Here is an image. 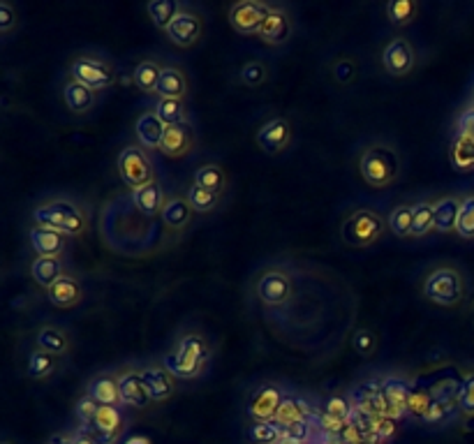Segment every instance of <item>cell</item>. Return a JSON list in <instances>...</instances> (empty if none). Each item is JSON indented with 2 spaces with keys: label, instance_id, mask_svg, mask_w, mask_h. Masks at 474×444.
<instances>
[{
  "label": "cell",
  "instance_id": "7a4b0ae2",
  "mask_svg": "<svg viewBox=\"0 0 474 444\" xmlns=\"http://www.w3.org/2000/svg\"><path fill=\"white\" fill-rule=\"evenodd\" d=\"M211 345L204 333L188 331L176 340L172 352L164 357V368L176 380H197L206 373L211 361Z\"/></svg>",
  "mask_w": 474,
  "mask_h": 444
},
{
  "label": "cell",
  "instance_id": "8d00e7d4",
  "mask_svg": "<svg viewBox=\"0 0 474 444\" xmlns=\"http://www.w3.org/2000/svg\"><path fill=\"white\" fill-rule=\"evenodd\" d=\"M435 232V211H433V202L430 200H421L414 202V220H412V232L410 236L419 239V236H426Z\"/></svg>",
  "mask_w": 474,
  "mask_h": 444
},
{
  "label": "cell",
  "instance_id": "4316f807",
  "mask_svg": "<svg viewBox=\"0 0 474 444\" xmlns=\"http://www.w3.org/2000/svg\"><path fill=\"white\" fill-rule=\"evenodd\" d=\"M317 414L320 412H315L308 400L299 399V396H285L281 409H278L276 424L285 429V426L299 424V421H317Z\"/></svg>",
  "mask_w": 474,
  "mask_h": 444
},
{
  "label": "cell",
  "instance_id": "7dc6e473",
  "mask_svg": "<svg viewBox=\"0 0 474 444\" xmlns=\"http://www.w3.org/2000/svg\"><path fill=\"white\" fill-rule=\"evenodd\" d=\"M324 412L350 424V417H352V412H354V405H352V400L347 399V396L336 393V396H331V399L327 400V405H324Z\"/></svg>",
  "mask_w": 474,
  "mask_h": 444
},
{
  "label": "cell",
  "instance_id": "b9f144b4",
  "mask_svg": "<svg viewBox=\"0 0 474 444\" xmlns=\"http://www.w3.org/2000/svg\"><path fill=\"white\" fill-rule=\"evenodd\" d=\"M456 234L465 241H474V192H468L460 197V215Z\"/></svg>",
  "mask_w": 474,
  "mask_h": 444
},
{
  "label": "cell",
  "instance_id": "f6af8a7d",
  "mask_svg": "<svg viewBox=\"0 0 474 444\" xmlns=\"http://www.w3.org/2000/svg\"><path fill=\"white\" fill-rule=\"evenodd\" d=\"M430 405H433V399H430V393L426 389H419V387H410V396H408V414L412 417L423 419L429 417L430 412Z\"/></svg>",
  "mask_w": 474,
  "mask_h": 444
},
{
  "label": "cell",
  "instance_id": "f907efd6",
  "mask_svg": "<svg viewBox=\"0 0 474 444\" xmlns=\"http://www.w3.org/2000/svg\"><path fill=\"white\" fill-rule=\"evenodd\" d=\"M456 137L474 139V104L463 109L459 118H456Z\"/></svg>",
  "mask_w": 474,
  "mask_h": 444
},
{
  "label": "cell",
  "instance_id": "5bb4252c",
  "mask_svg": "<svg viewBox=\"0 0 474 444\" xmlns=\"http://www.w3.org/2000/svg\"><path fill=\"white\" fill-rule=\"evenodd\" d=\"M291 33H294V24H291V16L287 15L285 7L281 5H271L269 15H266L264 26L260 31V40L264 44L271 46H282L290 42Z\"/></svg>",
  "mask_w": 474,
  "mask_h": 444
},
{
  "label": "cell",
  "instance_id": "83f0119b",
  "mask_svg": "<svg viewBox=\"0 0 474 444\" xmlns=\"http://www.w3.org/2000/svg\"><path fill=\"white\" fill-rule=\"evenodd\" d=\"M88 396L95 400L97 405H112V408H121V389H118L116 375L103 373L97 375L91 384H88Z\"/></svg>",
  "mask_w": 474,
  "mask_h": 444
},
{
  "label": "cell",
  "instance_id": "d590c367",
  "mask_svg": "<svg viewBox=\"0 0 474 444\" xmlns=\"http://www.w3.org/2000/svg\"><path fill=\"white\" fill-rule=\"evenodd\" d=\"M153 112L158 113V118L164 123V125H176V123L190 121V113H188V107H185V100L155 97Z\"/></svg>",
  "mask_w": 474,
  "mask_h": 444
},
{
  "label": "cell",
  "instance_id": "8992f818",
  "mask_svg": "<svg viewBox=\"0 0 474 444\" xmlns=\"http://www.w3.org/2000/svg\"><path fill=\"white\" fill-rule=\"evenodd\" d=\"M70 79L103 93L116 84V67L100 54H77L70 63Z\"/></svg>",
  "mask_w": 474,
  "mask_h": 444
},
{
  "label": "cell",
  "instance_id": "f35d334b",
  "mask_svg": "<svg viewBox=\"0 0 474 444\" xmlns=\"http://www.w3.org/2000/svg\"><path fill=\"white\" fill-rule=\"evenodd\" d=\"M384 12H387L389 24H393V26H408V24H412L417 19L419 5L414 0H393Z\"/></svg>",
  "mask_w": 474,
  "mask_h": 444
},
{
  "label": "cell",
  "instance_id": "5b68a950",
  "mask_svg": "<svg viewBox=\"0 0 474 444\" xmlns=\"http://www.w3.org/2000/svg\"><path fill=\"white\" fill-rule=\"evenodd\" d=\"M389 230V222L380 211L375 209H357L342 220L341 236L352 248H370L378 243Z\"/></svg>",
  "mask_w": 474,
  "mask_h": 444
},
{
  "label": "cell",
  "instance_id": "d4e9b609",
  "mask_svg": "<svg viewBox=\"0 0 474 444\" xmlns=\"http://www.w3.org/2000/svg\"><path fill=\"white\" fill-rule=\"evenodd\" d=\"M97 95H100V93L84 86V84L74 82V79H67L65 86H63V103H65V107L70 109L72 113L91 112L97 104Z\"/></svg>",
  "mask_w": 474,
  "mask_h": 444
},
{
  "label": "cell",
  "instance_id": "f1b7e54d",
  "mask_svg": "<svg viewBox=\"0 0 474 444\" xmlns=\"http://www.w3.org/2000/svg\"><path fill=\"white\" fill-rule=\"evenodd\" d=\"M35 348L44 350V352L54 354V357H65L70 352V336L65 333V329L54 327V324H46L40 327L35 333Z\"/></svg>",
  "mask_w": 474,
  "mask_h": 444
},
{
  "label": "cell",
  "instance_id": "7c38bea8",
  "mask_svg": "<svg viewBox=\"0 0 474 444\" xmlns=\"http://www.w3.org/2000/svg\"><path fill=\"white\" fill-rule=\"evenodd\" d=\"M282 400H285V393L278 384H262L252 393L251 403H248V414L252 417V421H276Z\"/></svg>",
  "mask_w": 474,
  "mask_h": 444
},
{
  "label": "cell",
  "instance_id": "4dcf8cb0",
  "mask_svg": "<svg viewBox=\"0 0 474 444\" xmlns=\"http://www.w3.org/2000/svg\"><path fill=\"white\" fill-rule=\"evenodd\" d=\"M163 67L155 58H146V61L139 63L133 72V82L137 84V88L148 95H155L160 84V74H163Z\"/></svg>",
  "mask_w": 474,
  "mask_h": 444
},
{
  "label": "cell",
  "instance_id": "52a82bcc",
  "mask_svg": "<svg viewBox=\"0 0 474 444\" xmlns=\"http://www.w3.org/2000/svg\"><path fill=\"white\" fill-rule=\"evenodd\" d=\"M255 296L257 301L266 308H282L294 294V282H291L290 271L282 266H266L255 278Z\"/></svg>",
  "mask_w": 474,
  "mask_h": 444
},
{
  "label": "cell",
  "instance_id": "603a6c76",
  "mask_svg": "<svg viewBox=\"0 0 474 444\" xmlns=\"http://www.w3.org/2000/svg\"><path fill=\"white\" fill-rule=\"evenodd\" d=\"M133 202L143 215L153 218V215H163L164 204H167V197H164V190L160 185V181H151V183L142 185V188L133 190Z\"/></svg>",
  "mask_w": 474,
  "mask_h": 444
},
{
  "label": "cell",
  "instance_id": "f546056e",
  "mask_svg": "<svg viewBox=\"0 0 474 444\" xmlns=\"http://www.w3.org/2000/svg\"><path fill=\"white\" fill-rule=\"evenodd\" d=\"M63 276H65V269L61 257H35L31 261V278L44 290H49Z\"/></svg>",
  "mask_w": 474,
  "mask_h": 444
},
{
  "label": "cell",
  "instance_id": "cb8c5ba5",
  "mask_svg": "<svg viewBox=\"0 0 474 444\" xmlns=\"http://www.w3.org/2000/svg\"><path fill=\"white\" fill-rule=\"evenodd\" d=\"M382 391L384 399L389 403V417L396 421V419L405 417L408 414V396H410V387L403 378L398 375H389V378L382 380Z\"/></svg>",
  "mask_w": 474,
  "mask_h": 444
},
{
  "label": "cell",
  "instance_id": "836d02e7",
  "mask_svg": "<svg viewBox=\"0 0 474 444\" xmlns=\"http://www.w3.org/2000/svg\"><path fill=\"white\" fill-rule=\"evenodd\" d=\"M194 185H202L204 190H211V192L220 194L227 190V174H224V169L215 163H206L194 172Z\"/></svg>",
  "mask_w": 474,
  "mask_h": 444
},
{
  "label": "cell",
  "instance_id": "6da1fadb",
  "mask_svg": "<svg viewBox=\"0 0 474 444\" xmlns=\"http://www.w3.org/2000/svg\"><path fill=\"white\" fill-rule=\"evenodd\" d=\"M403 172V158L396 143L375 139L368 142L359 153V174L366 181V185L375 190L391 188Z\"/></svg>",
  "mask_w": 474,
  "mask_h": 444
},
{
  "label": "cell",
  "instance_id": "ac0fdd59",
  "mask_svg": "<svg viewBox=\"0 0 474 444\" xmlns=\"http://www.w3.org/2000/svg\"><path fill=\"white\" fill-rule=\"evenodd\" d=\"M67 239L70 236L61 234V232L52 230V227L33 225L28 232V241L35 252V257H63L67 248Z\"/></svg>",
  "mask_w": 474,
  "mask_h": 444
},
{
  "label": "cell",
  "instance_id": "11a10c76",
  "mask_svg": "<svg viewBox=\"0 0 474 444\" xmlns=\"http://www.w3.org/2000/svg\"><path fill=\"white\" fill-rule=\"evenodd\" d=\"M72 444H97L95 438L91 435V430L79 429L77 433H72Z\"/></svg>",
  "mask_w": 474,
  "mask_h": 444
},
{
  "label": "cell",
  "instance_id": "ffe728a7",
  "mask_svg": "<svg viewBox=\"0 0 474 444\" xmlns=\"http://www.w3.org/2000/svg\"><path fill=\"white\" fill-rule=\"evenodd\" d=\"M435 211V232L439 234H451L456 232L460 215V197L459 194H442L438 200H433Z\"/></svg>",
  "mask_w": 474,
  "mask_h": 444
},
{
  "label": "cell",
  "instance_id": "8fae6325",
  "mask_svg": "<svg viewBox=\"0 0 474 444\" xmlns=\"http://www.w3.org/2000/svg\"><path fill=\"white\" fill-rule=\"evenodd\" d=\"M204 35V19L199 12H194L193 7L183 5V10L179 12V16L172 21V26L167 28L169 42H173L181 49H190V46L197 44Z\"/></svg>",
  "mask_w": 474,
  "mask_h": 444
},
{
  "label": "cell",
  "instance_id": "9f6ffc18",
  "mask_svg": "<svg viewBox=\"0 0 474 444\" xmlns=\"http://www.w3.org/2000/svg\"><path fill=\"white\" fill-rule=\"evenodd\" d=\"M46 444H72V433H56L49 438Z\"/></svg>",
  "mask_w": 474,
  "mask_h": 444
},
{
  "label": "cell",
  "instance_id": "6f0895ef",
  "mask_svg": "<svg viewBox=\"0 0 474 444\" xmlns=\"http://www.w3.org/2000/svg\"><path fill=\"white\" fill-rule=\"evenodd\" d=\"M123 444H153L148 438H143V435H133V438H128Z\"/></svg>",
  "mask_w": 474,
  "mask_h": 444
},
{
  "label": "cell",
  "instance_id": "db71d44e",
  "mask_svg": "<svg viewBox=\"0 0 474 444\" xmlns=\"http://www.w3.org/2000/svg\"><path fill=\"white\" fill-rule=\"evenodd\" d=\"M444 414H447V405L439 403V400H433V405H430V412L429 417H426V421H439V419H444Z\"/></svg>",
  "mask_w": 474,
  "mask_h": 444
},
{
  "label": "cell",
  "instance_id": "3957f363",
  "mask_svg": "<svg viewBox=\"0 0 474 444\" xmlns=\"http://www.w3.org/2000/svg\"><path fill=\"white\" fill-rule=\"evenodd\" d=\"M33 222L42 227H52L65 236H82L88 227V215L74 200L52 197L33 209Z\"/></svg>",
  "mask_w": 474,
  "mask_h": 444
},
{
  "label": "cell",
  "instance_id": "680465c9",
  "mask_svg": "<svg viewBox=\"0 0 474 444\" xmlns=\"http://www.w3.org/2000/svg\"><path fill=\"white\" fill-rule=\"evenodd\" d=\"M0 444H12V442H10V439H3V442H0Z\"/></svg>",
  "mask_w": 474,
  "mask_h": 444
},
{
  "label": "cell",
  "instance_id": "1f68e13d",
  "mask_svg": "<svg viewBox=\"0 0 474 444\" xmlns=\"http://www.w3.org/2000/svg\"><path fill=\"white\" fill-rule=\"evenodd\" d=\"M56 370H58V357H54V354L44 352V350H40V348H35L31 354H28L26 375L31 380L42 382V380L52 378Z\"/></svg>",
  "mask_w": 474,
  "mask_h": 444
},
{
  "label": "cell",
  "instance_id": "d6986e66",
  "mask_svg": "<svg viewBox=\"0 0 474 444\" xmlns=\"http://www.w3.org/2000/svg\"><path fill=\"white\" fill-rule=\"evenodd\" d=\"M46 296H49V301L56 308H74L82 303L84 287L82 282H79V278L65 273V276L58 278V281L46 290Z\"/></svg>",
  "mask_w": 474,
  "mask_h": 444
},
{
  "label": "cell",
  "instance_id": "9a60e30c",
  "mask_svg": "<svg viewBox=\"0 0 474 444\" xmlns=\"http://www.w3.org/2000/svg\"><path fill=\"white\" fill-rule=\"evenodd\" d=\"M257 146L269 155L282 153L291 142V125L285 118H271L257 130Z\"/></svg>",
  "mask_w": 474,
  "mask_h": 444
},
{
  "label": "cell",
  "instance_id": "e575fe53",
  "mask_svg": "<svg viewBox=\"0 0 474 444\" xmlns=\"http://www.w3.org/2000/svg\"><path fill=\"white\" fill-rule=\"evenodd\" d=\"M123 424H125V419H123L121 408H112V405H100L95 419H93V426L86 430H93V433L121 435Z\"/></svg>",
  "mask_w": 474,
  "mask_h": 444
},
{
  "label": "cell",
  "instance_id": "816d5d0a",
  "mask_svg": "<svg viewBox=\"0 0 474 444\" xmlns=\"http://www.w3.org/2000/svg\"><path fill=\"white\" fill-rule=\"evenodd\" d=\"M19 26V15L10 3H0V33H12Z\"/></svg>",
  "mask_w": 474,
  "mask_h": 444
},
{
  "label": "cell",
  "instance_id": "30bf717a",
  "mask_svg": "<svg viewBox=\"0 0 474 444\" xmlns=\"http://www.w3.org/2000/svg\"><path fill=\"white\" fill-rule=\"evenodd\" d=\"M271 5L262 0H239L230 10V24L241 35H260Z\"/></svg>",
  "mask_w": 474,
  "mask_h": 444
},
{
  "label": "cell",
  "instance_id": "7bdbcfd3",
  "mask_svg": "<svg viewBox=\"0 0 474 444\" xmlns=\"http://www.w3.org/2000/svg\"><path fill=\"white\" fill-rule=\"evenodd\" d=\"M248 438L255 444H281L282 429L276 421H252Z\"/></svg>",
  "mask_w": 474,
  "mask_h": 444
},
{
  "label": "cell",
  "instance_id": "681fc988",
  "mask_svg": "<svg viewBox=\"0 0 474 444\" xmlns=\"http://www.w3.org/2000/svg\"><path fill=\"white\" fill-rule=\"evenodd\" d=\"M352 345L361 357H370L375 354V348H378V340H375V333L370 329H361V331L354 333L352 338Z\"/></svg>",
  "mask_w": 474,
  "mask_h": 444
},
{
  "label": "cell",
  "instance_id": "7402d4cb",
  "mask_svg": "<svg viewBox=\"0 0 474 444\" xmlns=\"http://www.w3.org/2000/svg\"><path fill=\"white\" fill-rule=\"evenodd\" d=\"M190 93L188 74L176 65H164L160 74L158 91L155 97H169V100H185Z\"/></svg>",
  "mask_w": 474,
  "mask_h": 444
},
{
  "label": "cell",
  "instance_id": "ee69618b",
  "mask_svg": "<svg viewBox=\"0 0 474 444\" xmlns=\"http://www.w3.org/2000/svg\"><path fill=\"white\" fill-rule=\"evenodd\" d=\"M241 84H245L248 88H257L269 79V65L264 61H248L239 72Z\"/></svg>",
  "mask_w": 474,
  "mask_h": 444
},
{
  "label": "cell",
  "instance_id": "e0dca14e",
  "mask_svg": "<svg viewBox=\"0 0 474 444\" xmlns=\"http://www.w3.org/2000/svg\"><path fill=\"white\" fill-rule=\"evenodd\" d=\"M194 142H197V139H194L193 123H176V125H167V130H164L160 151H163L167 158H183V155H188L190 151H193Z\"/></svg>",
  "mask_w": 474,
  "mask_h": 444
},
{
  "label": "cell",
  "instance_id": "bcb514c9",
  "mask_svg": "<svg viewBox=\"0 0 474 444\" xmlns=\"http://www.w3.org/2000/svg\"><path fill=\"white\" fill-rule=\"evenodd\" d=\"M451 160L459 169H474V139L456 137L451 146Z\"/></svg>",
  "mask_w": 474,
  "mask_h": 444
},
{
  "label": "cell",
  "instance_id": "2e32d148",
  "mask_svg": "<svg viewBox=\"0 0 474 444\" xmlns=\"http://www.w3.org/2000/svg\"><path fill=\"white\" fill-rule=\"evenodd\" d=\"M139 370H142V378L146 382L148 393H151V400L163 403L176 393V378L164 368V363H148Z\"/></svg>",
  "mask_w": 474,
  "mask_h": 444
},
{
  "label": "cell",
  "instance_id": "74e56055",
  "mask_svg": "<svg viewBox=\"0 0 474 444\" xmlns=\"http://www.w3.org/2000/svg\"><path fill=\"white\" fill-rule=\"evenodd\" d=\"M185 197H188L194 213H213L220 204V194L211 192V190H204L202 185H194V183L190 185Z\"/></svg>",
  "mask_w": 474,
  "mask_h": 444
},
{
  "label": "cell",
  "instance_id": "4fadbf2b",
  "mask_svg": "<svg viewBox=\"0 0 474 444\" xmlns=\"http://www.w3.org/2000/svg\"><path fill=\"white\" fill-rule=\"evenodd\" d=\"M118 389H121V403L123 408L142 409L151 403V393H148L146 382L142 378V370L137 368H125L116 373Z\"/></svg>",
  "mask_w": 474,
  "mask_h": 444
},
{
  "label": "cell",
  "instance_id": "484cf974",
  "mask_svg": "<svg viewBox=\"0 0 474 444\" xmlns=\"http://www.w3.org/2000/svg\"><path fill=\"white\" fill-rule=\"evenodd\" d=\"M193 206H190L188 197L185 194H173V197H167V204L163 209V222L167 230L172 232H181L190 225L193 220Z\"/></svg>",
  "mask_w": 474,
  "mask_h": 444
},
{
  "label": "cell",
  "instance_id": "ab89813d",
  "mask_svg": "<svg viewBox=\"0 0 474 444\" xmlns=\"http://www.w3.org/2000/svg\"><path fill=\"white\" fill-rule=\"evenodd\" d=\"M412 220H414V204L393 206L391 213H389L387 218L389 230L403 239V236H410V232H412Z\"/></svg>",
  "mask_w": 474,
  "mask_h": 444
},
{
  "label": "cell",
  "instance_id": "44dd1931",
  "mask_svg": "<svg viewBox=\"0 0 474 444\" xmlns=\"http://www.w3.org/2000/svg\"><path fill=\"white\" fill-rule=\"evenodd\" d=\"M164 130H167V125L160 121L153 109H151V112H143L142 116L137 118V123H134V134H137L139 139V146L148 148V151L163 146Z\"/></svg>",
  "mask_w": 474,
  "mask_h": 444
},
{
  "label": "cell",
  "instance_id": "60d3db41",
  "mask_svg": "<svg viewBox=\"0 0 474 444\" xmlns=\"http://www.w3.org/2000/svg\"><path fill=\"white\" fill-rule=\"evenodd\" d=\"M456 408L463 417H474V368L465 370L460 378L459 391H456Z\"/></svg>",
  "mask_w": 474,
  "mask_h": 444
},
{
  "label": "cell",
  "instance_id": "f5cc1de1",
  "mask_svg": "<svg viewBox=\"0 0 474 444\" xmlns=\"http://www.w3.org/2000/svg\"><path fill=\"white\" fill-rule=\"evenodd\" d=\"M354 74H357V67H354V63L350 58H341V61L333 63V77H336V82H352Z\"/></svg>",
  "mask_w": 474,
  "mask_h": 444
},
{
  "label": "cell",
  "instance_id": "9c48e42d",
  "mask_svg": "<svg viewBox=\"0 0 474 444\" xmlns=\"http://www.w3.org/2000/svg\"><path fill=\"white\" fill-rule=\"evenodd\" d=\"M380 63H382V70L387 72L389 77H408L417 67V49L408 37H393L382 46Z\"/></svg>",
  "mask_w": 474,
  "mask_h": 444
},
{
  "label": "cell",
  "instance_id": "d6a6232c",
  "mask_svg": "<svg viewBox=\"0 0 474 444\" xmlns=\"http://www.w3.org/2000/svg\"><path fill=\"white\" fill-rule=\"evenodd\" d=\"M181 10H183V3H179V0H151L146 5V12L155 24V28L164 33L172 26V21L179 16Z\"/></svg>",
  "mask_w": 474,
  "mask_h": 444
},
{
  "label": "cell",
  "instance_id": "c3c4849f",
  "mask_svg": "<svg viewBox=\"0 0 474 444\" xmlns=\"http://www.w3.org/2000/svg\"><path fill=\"white\" fill-rule=\"evenodd\" d=\"M97 409H100V405H97L95 400H93L91 396H88V393H84L82 399L77 400V405H74V414H77L79 429H91L93 419H95Z\"/></svg>",
  "mask_w": 474,
  "mask_h": 444
},
{
  "label": "cell",
  "instance_id": "ba28073f",
  "mask_svg": "<svg viewBox=\"0 0 474 444\" xmlns=\"http://www.w3.org/2000/svg\"><path fill=\"white\" fill-rule=\"evenodd\" d=\"M118 174L123 183L130 185V190H137L142 185L155 181V169L151 158H148L146 148L139 143H130L118 153Z\"/></svg>",
  "mask_w": 474,
  "mask_h": 444
},
{
  "label": "cell",
  "instance_id": "277c9868",
  "mask_svg": "<svg viewBox=\"0 0 474 444\" xmlns=\"http://www.w3.org/2000/svg\"><path fill=\"white\" fill-rule=\"evenodd\" d=\"M421 294L435 306L454 308L465 299V276L456 266L442 264L426 273L421 282Z\"/></svg>",
  "mask_w": 474,
  "mask_h": 444
}]
</instances>
